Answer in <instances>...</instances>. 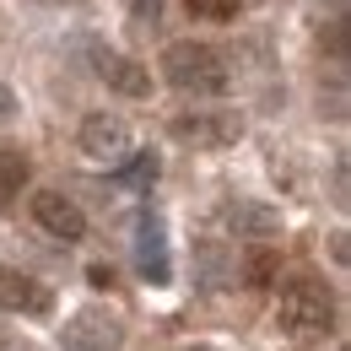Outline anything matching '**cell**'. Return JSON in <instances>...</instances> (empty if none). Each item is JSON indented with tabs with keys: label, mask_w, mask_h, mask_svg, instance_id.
Segmentation results:
<instances>
[{
	"label": "cell",
	"mask_w": 351,
	"mask_h": 351,
	"mask_svg": "<svg viewBox=\"0 0 351 351\" xmlns=\"http://www.w3.org/2000/svg\"><path fill=\"white\" fill-rule=\"evenodd\" d=\"M162 76H168L178 92H221L232 82L227 54H221L217 44H195V38H178V44L162 49Z\"/></svg>",
	"instance_id": "6da1fadb"
},
{
	"label": "cell",
	"mask_w": 351,
	"mask_h": 351,
	"mask_svg": "<svg viewBox=\"0 0 351 351\" xmlns=\"http://www.w3.org/2000/svg\"><path fill=\"white\" fill-rule=\"evenodd\" d=\"M276 324L287 335H330L335 330V298L324 281L313 276H298L281 287V303H276Z\"/></svg>",
	"instance_id": "7a4b0ae2"
},
{
	"label": "cell",
	"mask_w": 351,
	"mask_h": 351,
	"mask_svg": "<svg viewBox=\"0 0 351 351\" xmlns=\"http://www.w3.org/2000/svg\"><path fill=\"white\" fill-rule=\"evenodd\" d=\"M82 152H87L92 162L125 168V162H130V152H135L130 125H125L119 114H87V119H82Z\"/></svg>",
	"instance_id": "3957f363"
},
{
	"label": "cell",
	"mask_w": 351,
	"mask_h": 351,
	"mask_svg": "<svg viewBox=\"0 0 351 351\" xmlns=\"http://www.w3.org/2000/svg\"><path fill=\"white\" fill-rule=\"evenodd\" d=\"M173 135L189 141V146H200V152H217V146L243 135V119L227 114V108H195V114H178L173 119Z\"/></svg>",
	"instance_id": "277c9868"
},
{
	"label": "cell",
	"mask_w": 351,
	"mask_h": 351,
	"mask_svg": "<svg viewBox=\"0 0 351 351\" xmlns=\"http://www.w3.org/2000/svg\"><path fill=\"white\" fill-rule=\"evenodd\" d=\"M135 270H141V281H152V287H168V276H173L168 227H162L157 211H146V217L135 221Z\"/></svg>",
	"instance_id": "5b68a950"
},
{
	"label": "cell",
	"mask_w": 351,
	"mask_h": 351,
	"mask_svg": "<svg viewBox=\"0 0 351 351\" xmlns=\"http://www.w3.org/2000/svg\"><path fill=\"white\" fill-rule=\"evenodd\" d=\"M125 346V324L103 308H82L65 324V351H119Z\"/></svg>",
	"instance_id": "8992f818"
},
{
	"label": "cell",
	"mask_w": 351,
	"mask_h": 351,
	"mask_svg": "<svg viewBox=\"0 0 351 351\" xmlns=\"http://www.w3.org/2000/svg\"><path fill=\"white\" fill-rule=\"evenodd\" d=\"M33 221L54 232V238H65V243H82L87 238V211L71 200V195H60V189H44V195H33Z\"/></svg>",
	"instance_id": "52a82bcc"
},
{
	"label": "cell",
	"mask_w": 351,
	"mask_h": 351,
	"mask_svg": "<svg viewBox=\"0 0 351 351\" xmlns=\"http://www.w3.org/2000/svg\"><path fill=\"white\" fill-rule=\"evenodd\" d=\"M92 65H97V76H103L108 87L125 92V97H146V92H152L146 65L130 60V54H119V49H92Z\"/></svg>",
	"instance_id": "ba28073f"
},
{
	"label": "cell",
	"mask_w": 351,
	"mask_h": 351,
	"mask_svg": "<svg viewBox=\"0 0 351 351\" xmlns=\"http://www.w3.org/2000/svg\"><path fill=\"white\" fill-rule=\"evenodd\" d=\"M221 227L238 238H276L281 232V211H270L260 200H227L221 206Z\"/></svg>",
	"instance_id": "9c48e42d"
},
{
	"label": "cell",
	"mask_w": 351,
	"mask_h": 351,
	"mask_svg": "<svg viewBox=\"0 0 351 351\" xmlns=\"http://www.w3.org/2000/svg\"><path fill=\"white\" fill-rule=\"evenodd\" d=\"M0 308H11V313H44L49 308V287L33 281L27 270L0 265Z\"/></svg>",
	"instance_id": "30bf717a"
},
{
	"label": "cell",
	"mask_w": 351,
	"mask_h": 351,
	"mask_svg": "<svg viewBox=\"0 0 351 351\" xmlns=\"http://www.w3.org/2000/svg\"><path fill=\"white\" fill-rule=\"evenodd\" d=\"M195 265H200V281H206L211 292L238 281V260L227 254V243H221V238H206V243H195Z\"/></svg>",
	"instance_id": "8fae6325"
},
{
	"label": "cell",
	"mask_w": 351,
	"mask_h": 351,
	"mask_svg": "<svg viewBox=\"0 0 351 351\" xmlns=\"http://www.w3.org/2000/svg\"><path fill=\"white\" fill-rule=\"evenodd\" d=\"M27 157L22 152H0V206H11L16 195H22V184H27Z\"/></svg>",
	"instance_id": "7c38bea8"
},
{
	"label": "cell",
	"mask_w": 351,
	"mask_h": 351,
	"mask_svg": "<svg viewBox=\"0 0 351 351\" xmlns=\"http://www.w3.org/2000/svg\"><path fill=\"white\" fill-rule=\"evenodd\" d=\"M276 270H281L276 254H270V249H254V254L243 260V281H249V287H270V276H276Z\"/></svg>",
	"instance_id": "4fadbf2b"
},
{
	"label": "cell",
	"mask_w": 351,
	"mask_h": 351,
	"mask_svg": "<svg viewBox=\"0 0 351 351\" xmlns=\"http://www.w3.org/2000/svg\"><path fill=\"white\" fill-rule=\"evenodd\" d=\"M189 11L200 22H232L238 16V0H189Z\"/></svg>",
	"instance_id": "5bb4252c"
},
{
	"label": "cell",
	"mask_w": 351,
	"mask_h": 351,
	"mask_svg": "<svg viewBox=\"0 0 351 351\" xmlns=\"http://www.w3.org/2000/svg\"><path fill=\"white\" fill-rule=\"evenodd\" d=\"M125 178H130V184H152V178H157V157H135L130 168H125Z\"/></svg>",
	"instance_id": "9a60e30c"
},
{
	"label": "cell",
	"mask_w": 351,
	"mask_h": 351,
	"mask_svg": "<svg viewBox=\"0 0 351 351\" xmlns=\"http://www.w3.org/2000/svg\"><path fill=\"white\" fill-rule=\"evenodd\" d=\"M16 119V97H11V87L0 82V125H11Z\"/></svg>",
	"instance_id": "2e32d148"
},
{
	"label": "cell",
	"mask_w": 351,
	"mask_h": 351,
	"mask_svg": "<svg viewBox=\"0 0 351 351\" xmlns=\"http://www.w3.org/2000/svg\"><path fill=\"white\" fill-rule=\"evenodd\" d=\"M130 5H135V16H146V22L162 16V0H130Z\"/></svg>",
	"instance_id": "e0dca14e"
},
{
	"label": "cell",
	"mask_w": 351,
	"mask_h": 351,
	"mask_svg": "<svg viewBox=\"0 0 351 351\" xmlns=\"http://www.w3.org/2000/svg\"><path fill=\"white\" fill-rule=\"evenodd\" d=\"M189 351H211V346H189Z\"/></svg>",
	"instance_id": "ac0fdd59"
}]
</instances>
